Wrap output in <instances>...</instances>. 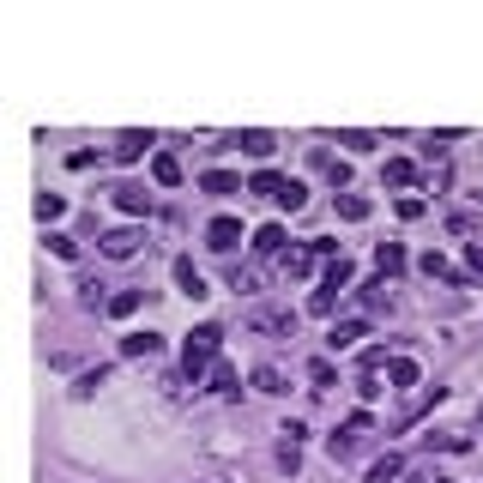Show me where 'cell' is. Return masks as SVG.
Masks as SVG:
<instances>
[{"label":"cell","instance_id":"obj_1","mask_svg":"<svg viewBox=\"0 0 483 483\" xmlns=\"http://www.w3.org/2000/svg\"><path fill=\"white\" fill-rule=\"evenodd\" d=\"M218 344H223V326H194V333H187V344H181V369H187V375H194V381H200L205 369H212V362H218Z\"/></svg>","mask_w":483,"mask_h":483},{"label":"cell","instance_id":"obj_2","mask_svg":"<svg viewBox=\"0 0 483 483\" xmlns=\"http://www.w3.org/2000/svg\"><path fill=\"white\" fill-rule=\"evenodd\" d=\"M140 248H145V230H140V223H121V230H103V236H97V254H103V260H133Z\"/></svg>","mask_w":483,"mask_h":483},{"label":"cell","instance_id":"obj_3","mask_svg":"<svg viewBox=\"0 0 483 483\" xmlns=\"http://www.w3.org/2000/svg\"><path fill=\"white\" fill-rule=\"evenodd\" d=\"M248 326L266 333V339H296V308H254Z\"/></svg>","mask_w":483,"mask_h":483},{"label":"cell","instance_id":"obj_4","mask_svg":"<svg viewBox=\"0 0 483 483\" xmlns=\"http://www.w3.org/2000/svg\"><path fill=\"white\" fill-rule=\"evenodd\" d=\"M223 151H248V158H272L278 140L266 133V127H248V133H223Z\"/></svg>","mask_w":483,"mask_h":483},{"label":"cell","instance_id":"obj_5","mask_svg":"<svg viewBox=\"0 0 483 483\" xmlns=\"http://www.w3.org/2000/svg\"><path fill=\"white\" fill-rule=\"evenodd\" d=\"M151 145H158V133H151V127H127V133L115 140V158H121V163H133V158H145Z\"/></svg>","mask_w":483,"mask_h":483},{"label":"cell","instance_id":"obj_6","mask_svg":"<svg viewBox=\"0 0 483 483\" xmlns=\"http://www.w3.org/2000/svg\"><path fill=\"white\" fill-rule=\"evenodd\" d=\"M200 194H212V200H230V194H248V181L230 176V169H205V176H200Z\"/></svg>","mask_w":483,"mask_h":483},{"label":"cell","instance_id":"obj_7","mask_svg":"<svg viewBox=\"0 0 483 483\" xmlns=\"http://www.w3.org/2000/svg\"><path fill=\"white\" fill-rule=\"evenodd\" d=\"M205 381H212V393H218V399H236L242 393V375H236V362H212V369H205Z\"/></svg>","mask_w":483,"mask_h":483},{"label":"cell","instance_id":"obj_8","mask_svg":"<svg viewBox=\"0 0 483 483\" xmlns=\"http://www.w3.org/2000/svg\"><path fill=\"white\" fill-rule=\"evenodd\" d=\"M314 260H321L314 248H284V254H278V272H284V278H308Z\"/></svg>","mask_w":483,"mask_h":483},{"label":"cell","instance_id":"obj_9","mask_svg":"<svg viewBox=\"0 0 483 483\" xmlns=\"http://www.w3.org/2000/svg\"><path fill=\"white\" fill-rule=\"evenodd\" d=\"M205 242H212L218 254H230V248L242 242V223L236 218H212V223H205Z\"/></svg>","mask_w":483,"mask_h":483},{"label":"cell","instance_id":"obj_10","mask_svg":"<svg viewBox=\"0 0 483 483\" xmlns=\"http://www.w3.org/2000/svg\"><path fill=\"white\" fill-rule=\"evenodd\" d=\"M115 205L127 212V218H145V212H151V194L133 187V181H121V187H115Z\"/></svg>","mask_w":483,"mask_h":483},{"label":"cell","instance_id":"obj_11","mask_svg":"<svg viewBox=\"0 0 483 483\" xmlns=\"http://www.w3.org/2000/svg\"><path fill=\"white\" fill-rule=\"evenodd\" d=\"M387 381H393V393H411V387L423 381V369L411 357H393V362H387Z\"/></svg>","mask_w":483,"mask_h":483},{"label":"cell","instance_id":"obj_12","mask_svg":"<svg viewBox=\"0 0 483 483\" xmlns=\"http://www.w3.org/2000/svg\"><path fill=\"white\" fill-rule=\"evenodd\" d=\"M176 290H181V296H194V302H200V296H212V290H205V278H200V266H194V260H176Z\"/></svg>","mask_w":483,"mask_h":483},{"label":"cell","instance_id":"obj_13","mask_svg":"<svg viewBox=\"0 0 483 483\" xmlns=\"http://www.w3.org/2000/svg\"><path fill=\"white\" fill-rule=\"evenodd\" d=\"M357 339H369V321H333V333H326L333 351H351Z\"/></svg>","mask_w":483,"mask_h":483},{"label":"cell","instance_id":"obj_14","mask_svg":"<svg viewBox=\"0 0 483 483\" xmlns=\"http://www.w3.org/2000/svg\"><path fill=\"white\" fill-rule=\"evenodd\" d=\"M284 181H290V176H278V169H254V176H248V194H260V200H278Z\"/></svg>","mask_w":483,"mask_h":483},{"label":"cell","instance_id":"obj_15","mask_svg":"<svg viewBox=\"0 0 483 483\" xmlns=\"http://www.w3.org/2000/svg\"><path fill=\"white\" fill-rule=\"evenodd\" d=\"M429 405H442V387H423V393H411V399H405V411H399V429H405V423H417Z\"/></svg>","mask_w":483,"mask_h":483},{"label":"cell","instance_id":"obj_16","mask_svg":"<svg viewBox=\"0 0 483 483\" xmlns=\"http://www.w3.org/2000/svg\"><path fill=\"white\" fill-rule=\"evenodd\" d=\"M411 181H417V163H411V158H387L381 187H411Z\"/></svg>","mask_w":483,"mask_h":483},{"label":"cell","instance_id":"obj_17","mask_svg":"<svg viewBox=\"0 0 483 483\" xmlns=\"http://www.w3.org/2000/svg\"><path fill=\"white\" fill-rule=\"evenodd\" d=\"M399 478H405V460H399V453H381V460L369 465V478H362V483H399Z\"/></svg>","mask_w":483,"mask_h":483},{"label":"cell","instance_id":"obj_18","mask_svg":"<svg viewBox=\"0 0 483 483\" xmlns=\"http://www.w3.org/2000/svg\"><path fill=\"white\" fill-rule=\"evenodd\" d=\"M158 351H163L158 333H127V339H121V357H158Z\"/></svg>","mask_w":483,"mask_h":483},{"label":"cell","instance_id":"obj_19","mask_svg":"<svg viewBox=\"0 0 483 483\" xmlns=\"http://www.w3.org/2000/svg\"><path fill=\"white\" fill-rule=\"evenodd\" d=\"M254 254H272V260H278L284 254V223H260V230H254Z\"/></svg>","mask_w":483,"mask_h":483},{"label":"cell","instance_id":"obj_20","mask_svg":"<svg viewBox=\"0 0 483 483\" xmlns=\"http://www.w3.org/2000/svg\"><path fill=\"white\" fill-rule=\"evenodd\" d=\"M375 272H381V278L405 272V248H399V242H381V248H375Z\"/></svg>","mask_w":483,"mask_h":483},{"label":"cell","instance_id":"obj_21","mask_svg":"<svg viewBox=\"0 0 483 483\" xmlns=\"http://www.w3.org/2000/svg\"><path fill=\"white\" fill-rule=\"evenodd\" d=\"M151 181H158V187H176V181H181V158L158 151V158H151Z\"/></svg>","mask_w":483,"mask_h":483},{"label":"cell","instance_id":"obj_22","mask_svg":"<svg viewBox=\"0 0 483 483\" xmlns=\"http://www.w3.org/2000/svg\"><path fill=\"white\" fill-rule=\"evenodd\" d=\"M351 278H357V272H351V260H344V254H339V260H326V290H339V296H344V290H351Z\"/></svg>","mask_w":483,"mask_h":483},{"label":"cell","instance_id":"obj_23","mask_svg":"<svg viewBox=\"0 0 483 483\" xmlns=\"http://www.w3.org/2000/svg\"><path fill=\"white\" fill-rule=\"evenodd\" d=\"M97 387H109V369H85L73 381V399H97Z\"/></svg>","mask_w":483,"mask_h":483},{"label":"cell","instance_id":"obj_24","mask_svg":"<svg viewBox=\"0 0 483 483\" xmlns=\"http://www.w3.org/2000/svg\"><path fill=\"white\" fill-rule=\"evenodd\" d=\"M369 212H375V205L362 200V194H339V218H344V223H362Z\"/></svg>","mask_w":483,"mask_h":483},{"label":"cell","instance_id":"obj_25","mask_svg":"<svg viewBox=\"0 0 483 483\" xmlns=\"http://www.w3.org/2000/svg\"><path fill=\"white\" fill-rule=\"evenodd\" d=\"M42 242H49V254H55V260H79V242L67 236V230H49Z\"/></svg>","mask_w":483,"mask_h":483},{"label":"cell","instance_id":"obj_26","mask_svg":"<svg viewBox=\"0 0 483 483\" xmlns=\"http://www.w3.org/2000/svg\"><path fill=\"white\" fill-rule=\"evenodd\" d=\"M133 308H140V290H115V296H109V308H103V314H115V321H127Z\"/></svg>","mask_w":483,"mask_h":483},{"label":"cell","instance_id":"obj_27","mask_svg":"<svg viewBox=\"0 0 483 483\" xmlns=\"http://www.w3.org/2000/svg\"><path fill=\"white\" fill-rule=\"evenodd\" d=\"M308 381H314V393H326V387L339 381V369H333L326 357H314V362H308Z\"/></svg>","mask_w":483,"mask_h":483},{"label":"cell","instance_id":"obj_28","mask_svg":"<svg viewBox=\"0 0 483 483\" xmlns=\"http://www.w3.org/2000/svg\"><path fill=\"white\" fill-rule=\"evenodd\" d=\"M308 205V187L302 181H284V194H278V212H302Z\"/></svg>","mask_w":483,"mask_h":483},{"label":"cell","instance_id":"obj_29","mask_svg":"<svg viewBox=\"0 0 483 483\" xmlns=\"http://www.w3.org/2000/svg\"><path fill=\"white\" fill-rule=\"evenodd\" d=\"M254 393H284V375L272 369V362H260V369H254Z\"/></svg>","mask_w":483,"mask_h":483},{"label":"cell","instance_id":"obj_30","mask_svg":"<svg viewBox=\"0 0 483 483\" xmlns=\"http://www.w3.org/2000/svg\"><path fill=\"white\" fill-rule=\"evenodd\" d=\"M60 212H67V200H60V194H37V223H55Z\"/></svg>","mask_w":483,"mask_h":483},{"label":"cell","instance_id":"obj_31","mask_svg":"<svg viewBox=\"0 0 483 483\" xmlns=\"http://www.w3.org/2000/svg\"><path fill=\"white\" fill-rule=\"evenodd\" d=\"M344 435H351V442H357V435H375V417H369V411H351V417H344Z\"/></svg>","mask_w":483,"mask_h":483},{"label":"cell","instance_id":"obj_32","mask_svg":"<svg viewBox=\"0 0 483 483\" xmlns=\"http://www.w3.org/2000/svg\"><path fill=\"white\" fill-rule=\"evenodd\" d=\"M333 308H339V290H314V296H308V314H333Z\"/></svg>","mask_w":483,"mask_h":483},{"label":"cell","instance_id":"obj_33","mask_svg":"<svg viewBox=\"0 0 483 483\" xmlns=\"http://www.w3.org/2000/svg\"><path fill=\"white\" fill-rule=\"evenodd\" d=\"M362 302H369V308H393V296H387V278L362 284Z\"/></svg>","mask_w":483,"mask_h":483},{"label":"cell","instance_id":"obj_34","mask_svg":"<svg viewBox=\"0 0 483 483\" xmlns=\"http://www.w3.org/2000/svg\"><path fill=\"white\" fill-rule=\"evenodd\" d=\"M79 302H85V308H109V296H103V284H97V278H85V284H79Z\"/></svg>","mask_w":483,"mask_h":483},{"label":"cell","instance_id":"obj_35","mask_svg":"<svg viewBox=\"0 0 483 483\" xmlns=\"http://www.w3.org/2000/svg\"><path fill=\"white\" fill-rule=\"evenodd\" d=\"M230 290H260V278H254L248 266H230Z\"/></svg>","mask_w":483,"mask_h":483},{"label":"cell","instance_id":"obj_36","mask_svg":"<svg viewBox=\"0 0 483 483\" xmlns=\"http://www.w3.org/2000/svg\"><path fill=\"white\" fill-rule=\"evenodd\" d=\"M429 447H442V453H465L471 442H465V435H429Z\"/></svg>","mask_w":483,"mask_h":483},{"label":"cell","instance_id":"obj_37","mask_svg":"<svg viewBox=\"0 0 483 483\" xmlns=\"http://www.w3.org/2000/svg\"><path fill=\"white\" fill-rule=\"evenodd\" d=\"M339 145H351V151H375V133H339Z\"/></svg>","mask_w":483,"mask_h":483},{"label":"cell","instance_id":"obj_38","mask_svg":"<svg viewBox=\"0 0 483 483\" xmlns=\"http://www.w3.org/2000/svg\"><path fill=\"white\" fill-rule=\"evenodd\" d=\"M103 163V151H73V158H67V169H97Z\"/></svg>","mask_w":483,"mask_h":483},{"label":"cell","instance_id":"obj_39","mask_svg":"<svg viewBox=\"0 0 483 483\" xmlns=\"http://www.w3.org/2000/svg\"><path fill=\"white\" fill-rule=\"evenodd\" d=\"M465 260H471V284H483V242H471V248H465Z\"/></svg>","mask_w":483,"mask_h":483},{"label":"cell","instance_id":"obj_40","mask_svg":"<svg viewBox=\"0 0 483 483\" xmlns=\"http://www.w3.org/2000/svg\"><path fill=\"white\" fill-rule=\"evenodd\" d=\"M296 465H302V453H296L290 442H284V447H278V471H296Z\"/></svg>","mask_w":483,"mask_h":483},{"label":"cell","instance_id":"obj_41","mask_svg":"<svg viewBox=\"0 0 483 483\" xmlns=\"http://www.w3.org/2000/svg\"><path fill=\"white\" fill-rule=\"evenodd\" d=\"M435 483H453V478H435Z\"/></svg>","mask_w":483,"mask_h":483}]
</instances>
